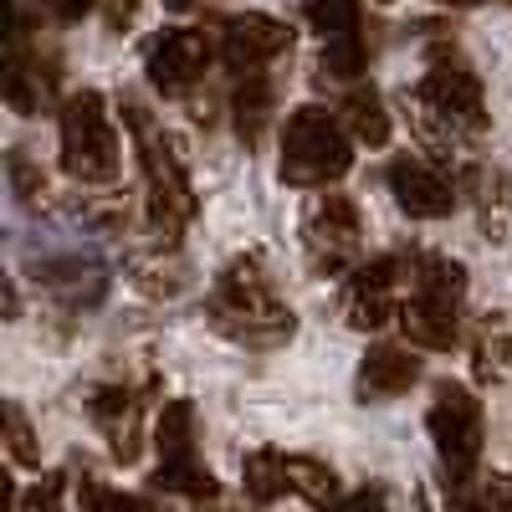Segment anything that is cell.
<instances>
[{
  "label": "cell",
  "instance_id": "obj_1",
  "mask_svg": "<svg viewBox=\"0 0 512 512\" xmlns=\"http://www.w3.org/2000/svg\"><path fill=\"white\" fill-rule=\"evenodd\" d=\"M210 323H216L226 338H236V344H251V349H272L282 344V338H292V313L287 303L272 292L267 272L251 262V256H241V262H231L216 282V292H210Z\"/></svg>",
  "mask_w": 512,
  "mask_h": 512
},
{
  "label": "cell",
  "instance_id": "obj_2",
  "mask_svg": "<svg viewBox=\"0 0 512 512\" xmlns=\"http://www.w3.org/2000/svg\"><path fill=\"white\" fill-rule=\"evenodd\" d=\"M354 169V144L349 134L338 128V118L318 103L297 108L282 123V159H277V175L292 190H328L338 185Z\"/></svg>",
  "mask_w": 512,
  "mask_h": 512
},
{
  "label": "cell",
  "instance_id": "obj_3",
  "mask_svg": "<svg viewBox=\"0 0 512 512\" xmlns=\"http://www.w3.org/2000/svg\"><path fill=\"white\" fill-rule=\"evenodd\" d=\"M410 297L400 303V323L415 349H451L461 333V297H466V267L451 256H415L410 267Z\"/></svg>",
  "mask_w": 512,
  "mask_h": 512
},
{
  "label": "cell",
  "instance_id": "obj_4",
  "mask_svg": "<svg viewBox=\"0 0 512 512\" xmlns=\"http://www.w3.org/2000/svg\"><path fill=\"white\" fill-rule=\"evenodd\" d=\"M123 123H128V134H134L139 144V164H144V185H149V216L154 226L175 241L180 226L195 216V195H190V180H185V169L175 159V149H169V139L159 134V123L149 118V108L139 98H123L118 103Z\"/></svg>",
  "mask_w": 512,
  "mask_h": 512
},
{
  "label": "cell",
  "instance_id": "obj_5",
  "mask_svg": "<svg viewBox=\"0 0 512 512\" xmlns=\"http://www.w3.org/2000/svg\"><path fill=\"white\" fill-rule=\"evenodd\" d=\"M425 425H431V441L441 456V482L451 492H461L466 482H477V461H482V400L456 379L436 384V400L425 410Z\"/></svg>",
  "mask_w": 512,
  "mask_h": 512
},
{
  "label": "cell",
  "instance_id": "obj_6",
  "mask_svg": "<svg viewBox=\"0 0 512 512\" xmlns=\"http://www.w3.org/2000/svg\"><path fill=\"white\" fill-rule=\"evenodd\" d=\"M118 128L108 118L103 93L82 88L62 103V169L77 185H113L118 180Z\"/></svg>",
  "mask_w": 512,
  "mask_h": 512
},
{
  "label": "cell",
  "instance_id": "obj_7",
  "mask_svg": "<svg viewBox=\"0 0 512 512\" xmlns=\"http://www.w3.org/2000/svg\"><path fill=\"white\" fill-rule=\"evenodd\" d=\"M303 241L313 251V267L323 277L333 272H354L359 262V246H364V221H359V205L338 190H323L308 216H303Z\"/></svg>",
  "mask_w": 512,
  "mask_h": 512
},
{
  "label": "cell",
  "instance_id": "obj_8",
  "mask_svg": "<svg viewBox=\"0 0 512 512\" xmlns=\"http://www.w3.org/2000/svg\"><path fill=\"white\" fill-rule=\"evenodd\" d=\"M57 88H62V67L52 52H41L36 41L26 36V21L11 0V47H6V103L21 113V118H36L57 103Z\"/></svg>",
  "mask_w": 512,
  "mask_h": 512
},
{
  "label": "cell",
  "instance_id": "obj_9",
  "mask_svg": "<svg viewBox=\"0 0 512 512\" xmlns=\"http://www.w3.org/2000/svg\"><path fill=\"white\" fill-rule=\"evenodd\" d=\"M210 57H216V41L200 26H169L149 41L144 52V67H149V82L164 93V98H185L190 88H200V77L210 72Z\"/></svg>",
  "mask_w": 512,
  "mask_h": 512
},
{
  "label": "cell",
  "instance_id": "obj_10",
  "mask_svg": "<svg viewBox=\"0 0 512 512\" xmlns=\"http://www.w3.org/2000/svg\"><path fill=\"white\" fill-rule=\"evenodd\" d=\"M410 277V262L405 256H374V262L354 267L349 277V292H344V313H349V328L359 333H374L384 328L395 313H400V282Z\"/></svg>",
  "mask_w": 512,
  "mask_h": 512
},
{
  "label": "cell",
  "instance_id": "obj_11",
  "mask_svg": "<svg viewBox=\"0 0 512 512\" xmlns=\"http://www.w3.org/2000/svg\"><path fill=\"white\" fill-rule=\"evenodd\" d=\"M420 98L431 103L441 118H451V123H461L466 134H477V128H487V98H482V82H477V72L466 67L461 57H436L431 62V72H425V82H420Z\"/></svg>",
  "mask_w": 512,
  "mask_h": 512
},
{
  "label": "cell",
  "instance_id": "obj_12",
  "mask_svg": "<svg viewBox=\"0 0 512 512\" xmlns=\"http://www.w3.org/2000/svg\"><path fill=\"white\" fill-rule=\"evenodd\" d=\"M292 52V26L267 16V11H241L236 21L221 26V57L231 72H251V67H267L277 57Z\"/></svg>",
  "mask_w": 512,
  "mask_h": 512
},
{
  "label": "cell",
  "instance_id": "obj_13",
  "mask_svg": "<svg viewBox=\"0 0 512 512\" xmlns=\"http://www.w3.org/2000/svg\"><path fill=\"white\" fill-rule=\"evenodd\" d=\"M93 425L108 436V451L118 466H134L144 456V395L128 390V384H103L88 400Z\"/></svg>",
  "mask_w": 512,
  "mask_h": 512
},
{
  "label": "cell",
  "instance_id": "obj_14",
  "mask_svg": "<svg viewBox=\"0 0 512 512\" xmlns=\"http://www.w3.org/2000/svg\"><path fill=\"white\" fill-rule=\"evenodd\" d=\"M384 180H390L400 210H405V216H415V221H441V216H451V210H456V185L441 175L436 164H425L415 154L390 159Z\"/></svg>",
  "mask_w": 512,
  "mask_h": 512
},
{
  "label": "cell",
  "instance_id": "obj_15",
  "mask_svg": "<svg viewBox=\"0 0 512 512\" xmlns=\"http://www.w3.org/2000/svg\"><path fill=\"white\" fill-rule=\"evenodd\" d=\"M31 277L67 308H93V303H103V292H108V267L98 262L93 251L41 256V262H31Z\"/></svg>",
  "mask_w": 512,
  "mask_h": 512
},
{
  "label": "cell",
  "instance_id": "obj_16",
  "mask_svg": "<svg viewBox=\"0 0 512 512\" xmlns=\"http://www.w3.org/2000/svg\"><path fill=\"white\" fill-rule=\"evenodd\" d=\"M420 379V354L400 344H374L359 364V400H395Z\"/></svg>",
  "mask_w": 512,
  "mask_h": 512
},
{
  "label": "cell",
  "instance_id": "obj_17",
  "mask_svg": "<svg viewBox=\"0 0 512 512\" xmlns=\"http://www.w3.org/2000/svg\"><path fill=\"white\" fill-rule=\"evenodd\" d=\"M272 103H277V88L267 67H251V72H236V93H231V123H236V139L246 149L262 144L267 123H272Z\"/></svg>",
  "mask_w": 512,
  "mask_h": 512
},
{
  "label": "cell",
  "instance_id": "obj_18",
  "mask_svg": "<svg viewBox=\"0 0 512 512\" xmlns=\"http://www.w3.org/2000/svg\"><path fill=\"white\" fill-rule=\"evenodd\" d=\"M344 123H349V134L364 144V149H379V144H390V113H384V98L374 82H354V88L344 93Z\"/></svg>",
  "mask_w": 512,
  "mask_h": 512
},
{
  "label": "cell",
  "instance_id": "obj_19",
  "mask_svg": "<svg viewBox=\"0 0 512 512\" xmlns=\"http://www.w3.org/2000/svg\"><path fill=\"white\" fill-rule=\"evenodd\" d=\"M195 436H200L195 405H190V400H169V405L159 410V425H154V441H159V461H190V456H200Z\"/></svg>",
  "mask_w": 512,
  "mask_h": 512
},
{
  "label": "cell",
  "instance_id": "obj_20",
  "mask_svg": "<svg viewBox=\"0 0 512 512\" xmlns=\"http://www.w3.org/2000/svg\"><path fill=\"white\" fill-rule=\"evenodd\" d=\"M154 482L169 487V492H180V497H190V502H216L221 497V482L210 477V466L200 456H190V461H159Z\"/></svg>",
  "mask_w": 512,
  "mask_h": 512
},
{
  "label": "cell",
  "instance_id": "obj_21",
  "mask_svg": "<svg viewBox=\"0 0 512 512\" xmlns=\"http://www.w3.org/2000/svg\"><path fill=\"white\" fill-rule=\"evenodd\" d=\"M246 492H251V502H277L282 492H292V456H282V451L246 456Z\"/></svg>",
  "mask_w": 512,
  "mask_h": 512
},
{
  "label": "cell",
  "instance_id": "obj_22",
  "mask_svg": "<svg viewBox=\"0 0 512 512\" xmlns=\"http://www.w3.org/2000/svg\"><path fill=\"white\" fill-rule=\"evenodd\" d=\"M369 67V47L359 31H338V36H323V72L338 77V82H359Z\"/></svg>",
  "mask_w": 512,
  "mask_h": 512
},
{
  "label": "cell",
  "instance_id": "obj_23",
  "mask_svg": "<svg viewBox=\"0 0 512 512\" xmlns=\"http://www.w3.org/2000/svg\"><path fill=\"white\" fill-rule=\"evenodd\" d=\"M359 0H303V16L318 36H338V31H359Z\"/></svg>",
  "mask_w": 512,
  "mask_h": 512
},
{
  "label": "cell",
  "instance_id": "obj_24",
  "mask_svg": "<svg viewBox=\"0 0 512 512\" xmlns=\"http://www.w3.org/2000/svg\"><path fill=\"white\" fill-rule=\"evenodd\" d=\"M6 456H11L16 466H36V461H41V446H36L31 425H26V410H21L16 400H6Z\"/></svg>",
  "mask_w": 512,
  "mask_h": 512
},
{
  "label": "cell",
  "instance_id": "obj_25",
  "mask_svg": "<svg viewBox=\"0 0 512 512\" xmlns=\"http://www.w3.org/2000/svg\"><path fill=\"white\" fill-rule=\"evenodd\" d=\"M292 487L303 492L308 502H333V472L323 461H308V456H292Z\"/></svg>",
  "mask_w": 512,
  "mask_h": 512
},
{
  "label": "cell",
  "instance_id": "obj_26",
  "mask_svg": "<svg viewBox=\"0 0 512 512\" xmlns=\"http://www.w3.org/2000/svg\"><path fill=\"white\" fill-rule=\"evenodd\" d=\"M456 507H512V477H482L477 492H451Z\"/></svg>",
  "mask_w": 512,
  "mask_h": 512
},
{
  "label": "cell",
  "instance_id": "obj_27",
  "mask_svg": "<svg viewBox=\"0 0 512 512\" xmlns=\"http://www.w3.org/2000/svg\"><path fill=\"white\" fill-rule=\"evenodd\" d=\"M11 185H16L21 200H31V195L47 190V175H41V164H31L21 149H11Z\"/></svg>",
  "mask_w": 512,
  "mask_h": 512
},
{
  "label": "cell",
  "instance_id": "obj_28",
  "mask_svg": "<svg viewBox=\"0 0 512 512\" xmlns=\"http://www.w3.org/2000/svg\"><path fill=\"white\" fill-rule=\"evenodd\" d=\"M82 507H149V497H123V492H103L98 482H82Z\"/></svg>",
  "mask_w": 512,
  "mask_h": 512
},
{
  "label": "cell",
  "instance_id": "obj_29",
  "mask_svg": "<svg viewBox=\"0 0 512 512\" xmlns=\"http://www.w3.org/2000/svg\"><path fill=\"white\" fill-rule=\"evenodd\" d=\"M98 6V0H47V11H52V21H62V26H77L82 16H88Z\"/></svg>",
  "mask_w": 512,
  "mask_h": 512
},
{
  "label": "cell",
  "instance_id": "obj_30",
  "mask_svg": "<svg viewBox=\"0 0 512 512\" xmlns=\"http://www.w3.org/2000/svg\"><path fill=\"white\" fill-rule=\"evenodd\" d=\"M62 482H67V472H52L47 482L26 497V507H57V502H62Z\"/></svg>",
  "mask_w": 512,
  "mask_h": 512
},
{
  "label": "cell",
  "instance_id": "obj_31",
  "mask_svg": "<svg viewBox=\"0 0 512 512\" xmlns=\"http://www.w3.org/2000/svg\"><path fill=\"white\" fill-rule=\"evenodd\" d=\"M134 16H139V0H108V31H128Z\"/></svg>",
  "mask_w": 512,
  "mask_h": 512
},
{
  "label": "cell",
  "instance_id": "obj_32",
  "mask_svg": "<svg viewBox=\"0 0 512 512\" xmlns=\"http://www.w3.org/2000/svg\"><path fill=\"white\" fill-rule=\"evenodd\" d=\"M379 502H384V492H374V487H369V492H354V497H344V507H379Z\"/></svg>",
  "mask_w": 512,
  "mask_h": 512
},
{
  "label": "cell",
  "instance_id": "obj_33",
  "mask_svg": "<svg viewBox=\"0 0 512 512\" xmlns=\"http://www.w3.org/2000/svg\"><path fill=\"white\" fill-rule=\"evenodd\" d=\"M169 11H190V6H200V0H164Z\"/></svg>",
  "mask_w": 512,
  "mask_h": 512
},
{
  "label": "cell",
  "instance_id": "obj_34",
  "mask_svg": "<svg viewBox=\"0 0 512 512\" xmlns=\"http://www.w3.org/2000/svg\"><path fill=\"white\" fill-rule=\"evenodd\" d=\"M446 6H482V0H446Z\"/></svg>",
  "mask_w": 512,
  "mask_h": 512
},
{
  "label": "cell",
  "instance_id": "obj_35",
  "mask_svg": "<svg viewBox=\"0 0 512 512\" xmlns=\"http://www.w3.org/2000/svg\"><path fill=\"white\" fill-rule=\"evenodd\" d=\"M379 6H390V0H379Z\"/></svg>",
  "mask_w": 512,
  "mask_h": 512
}]
</instances>
